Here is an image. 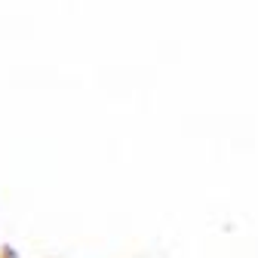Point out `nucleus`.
<instances>
[{"mask_svg": "<svg viewBox=\"0 0 258 258\" xmlns=\"http://www.w3.org/2000/svg\"><path fill=\"white\" fill-rule=\"evenodd\" d=\"M0 258H19V255H16L10 246H7V249H0Z\"/></svg>", "mask_w": 258, "mask_h": 258, "instance_id": "obj_1", "label": "nucleus"}]
</instances>
